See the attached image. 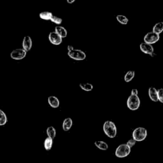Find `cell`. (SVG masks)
<instances>
[{
	"instance_id": "1",
	"label": "cell",
	"mask_w": 163,
	"mask_h": 163,
	"mask_svg": "<svg viewBox=\"0 0 163 163\" xmlns=\"http://www.w3.org/2000/svg\"><path fill=\"white\" fill-rule=\"evenodd\" d=\"M103 131L110 138H115L117 135V127L115 124L111 121H106L103 124Z\"/></svg>"
},
{
	"instance_id": "2",
	"label": "cell",
	"mask_w": 163,
	"mask_h": 163,
	"mask_svg": "<svg viewBox=\"0 0 163 163\" xmlns=\"http://www.w3.org/2000/svg\"><path fill=\"white\" fill-rule=\"evenodd\" d=\"M147 136V130L144 127H137L133 131L132 138L136 141H144Z\"/></svg>"
},
{
	"instance_id": "3",
	"label": "cell",
	"mask_w": 163,
	"mask_h": 163,
	"mask_svg": "<svg viewBox=\"0 0 163 163\" xmlns=\"http://www.w3.org/2000/svg\"><path fill=\"white\" fill-rule=\"evenodd\" d=\"M127 105L131 110H136L140 106V100L139 97L136 95H131L127 101Z\"/></svg>"
},
{
	"instance_id": "4",
	"label": "cell",
	"mask_w": 163,
	"mask_h": 163,
	"mask_svg": "<svg viewBox=\"0 0 163 163\" xmlns=\"http://www.w3.org/2000/svg\"><path fill=\"white\" fill-rule=\"evenodd\" d=\"M131 148L126 144H121L118 146L115 150V156L119 158H124L130 154Z\"/></svg>"
},
{
	"instance_id": "5",
	"label": "cell",
	"mask_w": 163,
	"mask_h": 163,
	"mask_svg": "<svg viewBox=\"0 0 163 163\" xmlns=\"http://www.w3.org/2000/svg\"><path fill=\"white\" fill-rule=\"evenodd\" d=\"M69 57L77 61H82L86 58V54L84 52L78 49H73V50L68 52Z\"/></svg>"
},
{
	"instance_id": "6",
	"label": "cell",
	"mask_w": 163,
	"mask_h": 163,
	"mask_svg": "<svg viewBox=\"0 0 163 163\" xmlns=\"http://www.w3.org/2000/svg\"><path fill=\"white\" fill-rule=\"evenodd\" d=\"M26 54L27 52L23 48H17L11 52L10 57L14 60H21L26 56Z\"/></svg>"
},
{
	"instance_id": "7",
	"label": "cell",
	"mask_w": 163,
	"mask_h": 163,
	"mask_svg": "<svg viewBox=\"0 0 163 163\" xmlns=\"http://www.w3.org/2000/svg\"><path fill=\"white\" fill-rule=\"evenodd\" d=\"M160 38L159 34H156L154 32L148 33L146 35L144 36V42L147 43H149L152 45V44L156 43L159 41Z\"/></svg>"
},
{
	"instance_id": "8",
	"label": "cell",
	"mask_w": 163,
	"mask_h": 163,
	"mask_svg": "<svg viewBox=\"0 0 163 163\" xmlns=\"http://www.w3.org/2000/svg\"><path fill=\"white\" fill-rule=\"evenodd\" d=\"M63 38L55 31L51 32L48 35V39L51 43L55 45H59L62 43Z\"/></svg>"
},
{
	"instance_id": "9",
	"label": "cell",
	"mask_w": 163,
	"mask_h": 163,
	"mask_svg": "<svg viewBox=\"0 0 163 163\" xmlns=\"http://www.w3.org/2000/svg\"><path fill=\"white\" fill-rule=\"evenodd\" d=\"M33 45V42L32 39L29 36H26L23 39L22 42V47L24 51L26 52H28L31 50L32 48Z\"/></svg>"
},
{
	"instance_id": "10",
	"label": "cell",
	"mask_w": 163,
	"mask_h": 163,
	"mask_svg": "<svg viewBox=\"0 0 163 163\" xmlns=\"http://www.w3.org/2000/svg\"><path fill=\"white\" fill-rule=\"evenodd\" d=\"M141 51L147 54H149V55H151V54L154 52V48H153L152 45H150V44L147 43L145 42L141 43L140 45Z\"/></svg>"
},
{
	"instance_id": "11",
	"label": "cell",
	"mask_w": 163,
	"mask_h": 163,
	"mask_svg": "<svg viewBox=\"0 0 163 163\" xmlns=\"http://www.w3.org/2000/svg\"><path fill=\"white\" fill-rule=\"evenodd\" d=\"M48 102L49 105L54 108H58L59 106V104H60L59 99L57 97L54 96L48 97Z\"/></svg>"
},
{
	"instance_id": "12",
	"label": "cell",
	"mask_w": 163,
	"mask_h": 163,
	"mask_svg": "<svg viewBox=\"0 0 163 163\" xmlns=\"http://www.w3.org/2000/svg\"><path fill=\"white\" fill-rule=\"evenodd\" d=\"M149 96L150 100L154 102L158 101L157 90L154 87H150L149 89Z\"/></svg>"
},
{
	"instance_id": "13",
	"label": "cell",
	"mask_w": 163,
	"mask_h": 163,
	"mask_svg": "<svg viewBox=\"0 0 163 163\" xmlns=\"http://www.w3.org/2000/svg\"><path fill=\"white\" fill-rule=\"evenodd\" d=\"M73 126V121L71 118L68 117L65 118L63 123V129L65 131L70 130Z\"/></svg>"
},
{
	"instance_id": "14",
	"label": "cell",
	"mask_w": 163,
	"mask_h": 163,
	"mask_svg": "<svg viewBox=\"0 0 163 163\" xmlns=\"http://www.w3.org/2000/svg\"><path fill=\"white\" fill-rule=\"evenodd\" d=\"M55 32L56 33H57L62 38H66L67 36V34H68V32L66 31V29L64 27L60 26H58L56 27Z\"/></svg>"
},
{
	"instance_id": "15",
	"label": "cell",
	"mask_w": 163,
	"mask_h": 163,
	"mask_svg": "<svg viewBox=\"0 0 163 163\" xmlns=\"http://www.w3.org/2000/svg\"><path fill=\"white\" fill-rule=\"evenodd\" d=\"M163 31V22H159L156 24L153 28V32L159 34Z\"/></svg>"
},
{
	"instance_id": "16",
	"label": "cell",
	"mask_w": 163,
	"mask_h": 163,
	"mask_svg": "<svg viewBox=\"0 0 163 163\" xmlns=\"http://www.w3.org/2000/svg\"><path fill=\"white\" fill-rule=\"evenodd\" d=\"M39 18L43 20H45V21H48V20H51L52 17L53 16L52 13L50 12H47V11H45V12H42L39 15Z\"/></svg>"
},
{
	"instance_id": "17",
	"label": "cell",
	"mask_w": 163,
	"mask_h": 163,
	"mask_svg": "<svg viewBox=\"0 0 163 163\" xmlns=\"http://www.w3.org/2000/svg\"><path fill=\"white\" fill-rule=\"evenodd\" d=\"M95 144L99 149L102 150H106L108 149V145L105 141H95Z\"/></svg>"
},
{
	"instance_id": "18",
	"label": "cell",
	"mask_w": 163,
	"mask_h": 163,
	"mask_svg": "<svg viewBox=\"0 0 163 163\" xmlns=\"http://www.w3.org/2000/svg\"><path fill=\"white\" fill-rule=\"evenodd\" d=\"M47 135L48 137L54 139V138L56 136V131L53 126L48 127L47 129Z\"/></svg>"
},
{
	"instance_id": "19",
	"label": "cell",
	"mask_w": 163,
	"mask_h": 163,
	"mask_svg": "<svg viewBox=\"0 0 163 163\" xmlns=\"http://www.w3.org/2000/svg\"><path fill=\"white\" fill-rule=\"evenodd\" d=\"M53 145V139L51 138H47L45 140V141H44V147L46 150H50Z\"/></svg>"
},
{
	"instance_id": "20",
	"label": "cell",
	"mask_w": 163,
	"mask_h": 163,
	"mask_svg": "<svg viewBox=\"0 0 163 163\" xmlns=\"http://www.w3.org/2000/svg\"><path fill=\"white\" fill-rule=\"evenodd\" d=\"M135 72L133 70H130L127 71L124 76V80L126 82H130L132 80V78L135 77Z\"/></svg>"
},
{
	"instance_id": "21",
	"label": "cell",
	"mask_w": 163,
	"mask_h": 163,
	"mask_svg": "<svg viewBox=\"0 0 163 163\" xmlns=\"http://www.w3.org/2000/svg\"><path fill=\"white\" fill-rule=\"evenodd\" d=\"M80 87L82 90L85 91H91L93 89V86L90 83H80Z\"/></svg>"
},
{
	"instance_id": "22",
	"label": "cell",
	"mask_w": 163,
	"mask_h": 163,
	"mask_svg": "<svg viewBox=\"0 0 163 163\" xmlns=\"http://www.w3.org/2000/svg\"><path fill=\"white\" fill-rule=\"evenodd\" d=\"M7 122V117L2 110L0 109V126H4Z\"/></svg>"
},
{
	"instance_id": "23",
	"label": "cell",
	"mask_w": 163,
	"mask_h": 163,
	"mask_svg": "<svg viewBox=\"0 0 163 163\" xmlns=\"http://www.w3.org/2000/svg\"><path fill=\"white\" fill-rule=\"evenodd\" d=\"M116 18L118 22L122 24H124V25H126V24H127L128 22H129L128 19L126 16H122V15H118Z\"/></svg>"
},
{
	"instance_id": "24",
	"label": "cell",
	"mask_w": 163,
	"mask_h": 163,
	"mask_svg": "<svg viewBox=\"0 0 163 163\" xmlns=\"http://www.w3.org/2000/svg\"><path fill=\"white\" fill-rule=\"evenodd\" d=\"M51 21L54 23L58 24V25H59V24H61L62 23V22H63V20H62L61 18L57 17L56 16H54V15H53V16L52 17Z\"/></svg>"
},
{
	"instance_id": "25",
	"label": "cell",
	"mask_w": 163,
	"mask_h": 163,
	"mask_svg": "<svg viewBox=\"0 0 163 163\" xmlns=\"http://www.w3.org/2000/svg\"><path fill=\"white\" fill-rule=\"evenodd\" d=\"M157 95H158V101L163 103V89L161 88L159 90H157Z\"/></svg>"
},
{
	"instance_id": "26",
	"label": "cell",
	"mask_w": 163,
	"mask_h": 163,
	"mask_svg": "<svg viewBox=\"0 0 163 163\" xmlns=\"http://www.w3.org/2000/svg\"><path fill=\"white\" fill-rule=\"evenodd\" d=\"M136 141L132 138V139L130 140L129 141H128L127 142L126 145H127L128 147H129L130 148H132L133 146H134V145L136 144Z\"/></svg>"
},
{
	"instance_id": "27",
	"label": "cell",
	"mask_w": 163,
	"mask_h": 163,
	"mask_svg": "<svg viewBox=\"0 0 163 163\" xmlns=\"http://www.w3.org/2000/svg\"><path fill=\"white\" fill-rule=\"evenodd\" d=\"M138 90L136 89H133L131 91V95H132L138 96Z\"/></svg>"
},
{
	"instance_id": "28",
	"label": "cell",
	"mask_w": 163,
	"mask_h": 163,
	"mask_svg": "<svg viewBox=\"0 0 163 163\" xmlns=\"http://www.w3.org/2000/svg\"><path fill=\"white\" fill-rule=\"evenodd\" d=\"M73 49H74V48H73V46H71V45H68V52H70V51L73 50Z\"/></svg>"
},
{
	"instance_id": "29",
	"label": "cell",
	"mask_w": 163,
	"mask_h": 163,
	"mask_svg": "<svg viewBox=\"0 0 163 163\" xmlns=\"http://www.w3.org/2000/svg\"><path fill=\"white\" fill-rule=\"evenodd\" d=\"M67 1V3H69V4H72L73 3L75 2L76 0H66Z\"/></svg>"
}]
</instances>
